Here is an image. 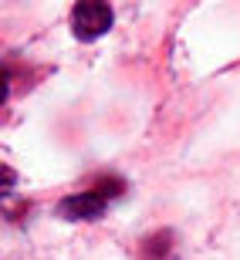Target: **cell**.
<instances>
[{"instance_id":"obj_1","label":"cell","mask_w":240,"mask_h":260,"mask_svg":"<svg viewBox=\"0 0 240 260\" xmlns=\"http://www.w3.org/2000/svg\"><path fill=\"white\" fill-rule=\"evenodd\" d=\"M112 20H115V14H112V7L102 4V0H81V4H75V10H71V27H75L78 41H95V38H102V34H108Z\"/></svg>"},{"instance_id":"obj_2","label":"cell","mask_w":240,"mask_h":260,"mask_svg":"<svg viewBox=\"0 0 240 260\" xmlns=\"http://www.w3.org/2000/svg\"><path fill=\"white\" fill-rule=\"evenodd\" d=\"M108 200L95 189H88V193H75V196H65L61 200V216L65 220H98L102 213H105Z\"/></svg>"},{"instance_id":"obj_3","label":"cell","mask_w":240,"mask_h":260,"mask_svg":"<svg viewBox=\"0 0 240 260\" xmlns=\"http://www.w3.org/2000/svg\"><path fill=\"white\" fill-rule=\"evenodd\" d=\"M142 260H173V233H153V237H145Z\"/></svg>"},{"instance_id":"obj_4","label":"cell","mask_w":240,"mask_h":260,"mask_svg":"<svg viewBox=\"0 0 240 260\" xmlns=\"http://www.w3.org/2000/svg\"><path fill=\"white\" fill-rule=\"evenodd\" d=\"M122 179H115V176H112V179H98L95 183V193H102L105 196V200H112V196H122Z\"/></svg>"},{"instance_id":"obj_5","label":"cell","mask_w":240,"mask_h":260,"mask_svg":"<svg viewBox=\"0 0 240 260\" xmlns=\"http://www.w3.org/2000/svg\"><path fill=\"white\" fill-rule=\"evenodd\" d=\"M0 176H4V193H10V189H14V169H10V166H4V169H0Z\"/></svg>"}]
</instances>
